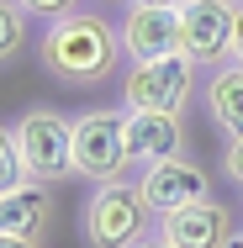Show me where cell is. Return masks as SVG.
I'll list each match as a JSON object with an SVG mask.
<instances>
[{
    "mask_svg": "<svg viewBox=\"0 0 243 248\" xmlns=\"http://www.w3.org/2000/svg\"><path fill=\"white\" fill-rule=\"evenodd\" d=\"M0 248H37V243H27V238H0Z\"/></svg>",
    "mask_w": 243,
    "mask_h": 248,
    "instance_id": "obj_20",
    "label": "cell"
},
{
    "mask_svg": "<svg viewBox=\"0 0 243 248\" xmlns=\"http://www.w3.org/2000/svg\"><path fill=\"white\" fill-rule=\"evenodd\" d=\"M16 5H21L32 21H43V27L58 21V16H69V11H80V0H16Z\"/></svg>",
    "mask_w": 243,
    "mask_h": 248,
    "instance_id": "obj_15",
    "label": "cell"
},
{
    "mask_svg": "<svg viewBox=\"0 0 243 248\" xmlns=\"http://www.w3.org/2000/svg\"><path fill=\"white\" fill-rule=\"evenodd\" d=\"M233 21H238V5H227V0H185L180 5L185 58H195L206 74L222 69L227 53H233Z\"/></svg>",
    "mask_w": 243,
    "mask_h": 248,
    "instance_id": "obj_6",
    "label": "cell"
},
{
    "mask_svg": "<svg viewBox=\"0 0 243 248\" xmlns=\"http://www.w3.org/2000/svg\"><path fill=\"white\" fill-rule=\"evenodd\" d=\"M132 248H175V243H169V238H164V232H159V227H153V232H148L143 243H132Z\"/></svg>",
    "mask_w": 243,
    "mask_h": 248,
    "instance_id": "obj_18",
    "label": "cell"
},
{
    "mask_svg": "<svg viewBox=\"0 0 243 248\" xmlns=\"http://www.w3.org/2000/svg\"><path fill=\"white\" fill-rule=\"evenodd\" d=\"M132 5H164V11H180L185 0H132Z\"/></svg>",
    "mask_w": 243,
    "mask_h": 248,
    "instance_id": "obj_19",
    "label": "cell"
},
{
    "mask_svg": "<svg viewBox=\"0 0 243 248\" xmlns=\"http://www.w3.org/2000/svg\"><path fill=\"white\" fill-rule=\"evenodd\" d=\"M53 206H58L53 201V185H37V180L5 190L0 196V238L43 243V232H48V222H53Z\"/></svg>",
    "mask_w": 243,
    "mask_h": 248,
    "instance_id": "obj_11",
    "label": "cell"
},
{
    "mask_svg": "<svg viewBox=\"0 0 243 248\" xmlns=\"http://www.w3.org/2000/svg\"><path fill=\"white\" fill-rule=\"evenodd\" d=\"M227 248H243V227H238V232H233V243H227Z\"/></svg>",
    "mask_w": 243,
    "mask_h": 248,
    "instance_id": "obj_21",
    "label": "cell"
},
{
    "mask_svg": "<svg viewBox=\"0 0 243 248\" xmlns=\"http://www.w3.org/2000/svg\"><path fill=\"white\" fill-rule=\"evenodd\" d=\"M227 5H238V11H243V0H227Z\"/></svg>",
    "mask_w": 243,
    "mask_h": 248,
    "instance_id": "obj_23",
    "label": "cell"
},
{
    "mask_svg": "<svg viewBox=\"0 0 243 248\" xmlns=\"http://www.w3.org/2000/svg\"><path fill=\"white\" fill-rule=\"evenodd\" d=\"M74 174L90 185L127 180V111L90 106L74 116Z\"/></svg>",
    "mask_w": 243,
    "mask_h": 248,
    "instance_id": "obj_5",
    "label": "cell"
},
{
    "mask_svg": "<svg viewBox=\"0 0 243 248\" xmlns=\"http://www.w3.org/2000/svg\"><path fill=\"white\" fill-rule=\"evenodd\" d=\"M185 116L164 111H127V164H159V158H185Z\"/></svg>",
    "mask_w": 243,
    "mask_h": 248,
    "instance_id": "obj_10",
    "label": "cell"
},
{
    "mask_svg": "<svg viewBox=\"0 0 243 248\" xmlns=\"http://www.w3.org/2000/svg\"><path fill=\"white\" fill-rule=\"evenodd\" d=\"M159 227V217L148 211L138 180H111V185H96L90 201H85V243L90 248H132L143 243L148 232Z\"/></svg>",
    "mask_w": 243,
    "mask_h": 248,
    "instance_id": "obj_2",
    "label": "cell"
},
{
    "mask_svg": "<svg viewBox=\"0 0 243 248\" xmlns=\"http://www.w3.org/2000/svg\"><path fill=\"white\" fill-rule=\"evenodd\" d=\"M32 43V16L16 0H0V69H11Z\"/></svg>",
    "mask_w": 243,
    "mask_h": 248,
    "instance_id": "obj_13",
    "label": "cell"
},
{
    "mask_svg": "<svg viewBox=\"0 0 243 248\" xmlns=\"http://www.w3.org/2000/svg\"><path fill=\"white\" fill-rule=\"evenodd\" d=\"M222 169H227V180H233V185H243V138H233V143H227Z\"/></svg>",
    "mask_w": 243,
    "mask_h": 248,
    "instance_id": "obj_16",
    "label": "cell"
},
{
    "mask_svg": "<svg viewBox=\"0 0 243 248\" xmlns=\"http://www.w3.org/2000/svg\"><path fill=\"white\" fill-rule=\"evenodd\" d=\"M16 148H21L27 180H37V185L74 180V116H64L53 106H27L16 116Z\"/></svg>",
    "mask_w": 243,
    "mask_h": 248,
    "instance_id": "obj_3",
    "label": "cell"
},
{
    "mask_svg": "<svg viewBox=\"0 0 243 248\" xmlns=\"http://www.w3.org/2000/svg\"><path fill=\"white\" fill-rule=\"evenodd\" d=\"M159 232L175 248H227L233 232H238V222H233V206L201 201V206H185V211L159 217Z\"/></svg>",
    "mask_w": 243,
    "mask_h": 248,
    "instance_id": "obj_9",
    "label": "cell"
},
{
    "mask_svg": "<svg viewBox=\"0 0 243 248\" xmlns=\"http://www.w3.org/2000/svg\"><path fill=\"white\" fill-rule=\"evenodd\" d=\"M122 48H127V63H148V58L185 53V43H180V11L127 5V16H122Z\"/></svg>",
    "mask_w": 243,
    "mask_h": 248,
    "instance_id": "obj_8",
    "label": "cell"
},
{
    "mask_svg": "<svg viewBox=\"0 0 243 248\" xmlns=\"http://www.w3.org/2000/svg\"><path fill=\"white\" fill-rule=\"evenodd\" d=\"M27 185V169H21V148H16V122H0V196Z\"/></svg>",
    "mask_w": 243,
    "mask_h": 248,
    "instance_id": "obj_14",
    "label": "cell"
},
{
    "mask_svg": "<svg viewBox=\"0 0 243 248\" xmlns=\"http://www.w3.org/2000/svg\"><path fill=\"white\" fill-rule=\"evenodd\" d=\"M37 63L48 79L74 85V90L122 79V63H127L122 27H111L100 11H69L37 32Z\"/></svg>",
    "mask_w": 243,
    "mask_h": 248,
    "instance_id": "obj_1",
    "label": "cell"
},
{
    "mask_svg": "<svg viewBox=\"0 0 243 248\" xmlns=\"http://www.w3.org/2000/svg\"><path fill=\"white\" fill-rule=\"evenodd\" d=\"M195 74L201 63L185 53L169 58H148V63H127L122 69V111H164V116H185L195 95Z\"/></svg>",
    "mask_w": 243,
    "mask_h": 248,
    "instance_id": "obj_4",
    "label": "cell"
},
{
    "mask_svg": "<svg viewBox=\"0 0 243 248\" xmlns=\"http://www.w3.org/2000/svg\"><path fill=\"white\" fill-rule=\"evenodd\" d=\"M138 190H143L153 217H169V211H185V206L211 201V180H206V169L185 153V158H159V164H148L143 174H138Z\"/></svg>",
    "mask_w": 243,
    "mask_h": 248,
    "instance_id": "obj_7",
    "label": "cell"
},
{
    "mask_svg": "<svg viewBox=\"0 0 243 248\" xmlns=\"http://www.w3.org/2000/svg\"><path fill=\"white\" fill-rule=\"evenodd\" d=\"M233 63H243V11H238V21H233V53H227Z\"/></svg>",
    "mask_w": 243,
    "mask_h": 248,
    "instance_id": "obj_17",
    "label": "cell"
},
{
    "mask_svg": "<svg viewBox=\"0 0 243 248\" xmlns=\"http://www.w3.org/2000/svg\"><path fill=\"white\" fill-rule=\"evenodd\" d=\"M111 5H132V0H111Z\"/></svg>",
    "mask_w": 243,
    "mask_h": 248,
    "instance_id": "obj_22",
    "label": "cell"
},
{
    "mask_svg": "<svg viewBox=\"0 0 243 248\" xmlns=\"http://www.w3.org/2000/svg\"><path fill=\"white\" fill-rule=\"evenodd\" d=\"M201 106H206V116H211V127L233 143L243 138V63H222V69H211L206 74V85H201Z\"/></svg>",
    "mask_w": 243,
    "mask_h": 248,
    "instance_id": "obj_12",
    "label": "cell"
}]
</instances>
